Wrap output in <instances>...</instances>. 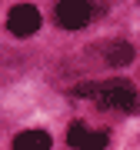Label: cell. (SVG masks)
<instances>
[{
    "mask_svg": "<svg viewBox=\"0 0 140 150\" xmlns=\"http://www.w3.org/2000/svg\"><path fill=\"white\" fill-rule=\"evenodd\" d=\"M130 60H134V47H130V43L117 40V43L107 47V64L110 67H124V64H130Z\"/></svg>",
    "mask_w": 140,
    "mask_h": 150,
    "instance_id": "obj_6",
    "label": "cell"
},
{
    "mask_svg": "<svg viewBox=\"0 0 140 150\" xmlns=\"http://www.w3.org/2000/svg\"><path fill=\"white\" fill-rule=\"evenodd\" d=\"M37 27H40V10L33 4L10 7V13H7V30H10L13 37H30V33H37Z\"/></svg>",
    "mask_w": 140,
    "mask_h": 150,
    "instance_id": "obj_3",
    "label": "cell"
},
{
    "mask_svg": "<svg viewBox=\"0 0 140 150\" xmlns=\"http://www.w3.org/2000/svg\"><path fill=\"white\" fill-rule=\"evenodd\" d=\"M67 140H70V147H77V150H103L107 147V134L90 130V127H83V123H74Z\"/></svg>",
    "mask_w": 140,
    "mask_h": 150,
    "instance_id": "obj_4",
    "label": "cell"
},
{
    "mask_svg": "<svg viewBox=\"0 0 140 150\" xmlns=\"http://www.w3.org/2000/svg\"><path fill=\"white\" fill-rule=\"evenodd\" d=\"M93 4H87V0H60L57 4V23L64 30H80L87 23L93 20Z\"/></svg>",
    "mask_w": 140,
    "mask_h": 150,
    "instance_id": "obj_2",
    "label": "cell"
},
{
    "mask_svg": "<svg viewBox=\"0 0 140 150\" xmlns=\"http://www.w3.org/2000/svg\"><path fill=\"white\" fill-rule=\"evenodd\" d=\"M93 100H97L103 110H134V107H137L134 87H130L127 80H120V77L97 83V97H93Z\"/></svg>",
    "mask_w": 140,
    "mask_h": 150,
    "instance_id": "obj_1",
    "label": "cell"
},
{
    "mask_svg": "<svg viewBox=\"0 0 140 150\" xmlns=\"http://www.w3.org/2000/svg\"><path fill=\"white\" fill-rule=\"evenodd\" d=\"M13 150H50V134H43V130H23L13 140Z\"/></svg>",
    "mask_w": 140,
    "mask_h": 150,
    "instance_id": "obj_5",
    "label": "cell"
}]
</instances>
